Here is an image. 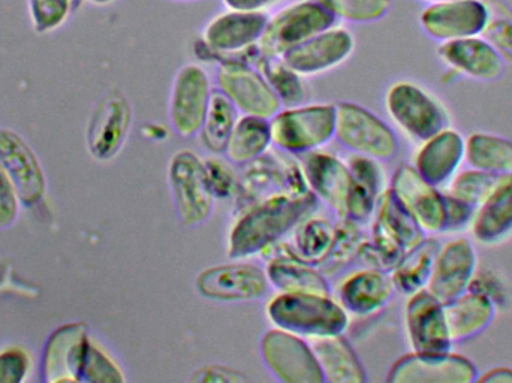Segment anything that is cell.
<instances>
[{
    "instance_id": "cell-40",
    "label": "cell",
    "mask_w": 512,
    "mask_h": 383,
    "mask_svg": "<svg viewBox=\"0 0 512 383\" xmlns=\"http://www.w3.org/2000/svg\"><path fill=\"white\" fill-rule=\"evenodd\" d=\"M496 180L498 177L492 176V174L471 167H463L451 179L444 191L472 207H477L486 198L487 193L492 191Z\"/></svg>"
},
{
    "instance_id": "cell-30",
    "label": "cell",
    "mask_w": 512,
    "mask_h": 383,
    "mask_svg": "<svg viewBox=\"0 0 512 383\" xmlns=\"http://www.w3.org/2000/svg\"><path fill=\"white\" fill-rule=\"evenodd\" d=\"M315 352L324 382L361 383L366 372L360 358L343 334L307 340Z\"/></svg>"
},
{
    "instance_id": "cell-31",
    "label": "cell",
    "mask_w": 512,
    "mask_h": 383,
    "mask_svg": "<svg viewBox=\"0 0 512 383\" xmlns=\"http://www.w3.org/2000/svg\"><path fill=\"white\" fill-rule=\"evenodd\" d=\"M87 342L83 325H68L57 331L45 351V375L54 373L53 382L80 381Z\"/></svg>"
},
{
    "instance_id": "cell-26",
    "label": "cell",
    "mask_w": 512,
    "mask_h": 383,
    "mask_svg": "<svg viewBox=\"0 0 512 383\" xmlns=\"http://www.w3.org/2000/svg\"><path fill=\"white\" fill-rule=\"evenodd\" d=\"M475 244L499 246L512 238V176L498 177L492 191L475 207L468 229Z\"/></svg>"
},
{
    "instance_id": "cell-24",
    "label": "cell",
    "mask_w": 512,
    "mask_h": 383,
    "mask_svg": "<svg viewBox=\"0 0 512 383\" xmlns=\"http://www.w3.org/2000/svg\"><path fill=\"white\" fill-rule=\"evenodd\" d=\"M394 292L390 271L364 267L343 277L334 297L349 316L369 318L387 307Z\"/></svg>"
},
{
    "instance_id": "cell-21",
    "label": "cell",
    "mask_w": 512,
    "mask_h": 383,
    "mask_svg": "<svg viewBox=\"0 0 512 383\" xmlns=\"http://www.w3.org/2000/svg\"><path fill=\"white\" fill-rule=\"evenodd\" d=\"M465 143L466 138L459 129L447 126L418 143L411 165L427 182L445 189L465 167Z\"/></svg>"
},
{
    "instance_id": "cell-35",
    "label": "cell",
    "mask_w": 512,
    "mask_h": 383,
    "mask_svg": "<svg viewBox=\"0 0 512 383\" xmlns=\"http://www.w3.org/2000/svg\"><path fill=\"white\" fill-rule=\"evenodd\" d=\"M439 244L441 240L436 235H427L417 247L400 259L399 264L390 271L397 292L408 297L426 289Z\"/></svg>"
},
{
    "instance_id": "cell-48",
    "label": "cell",
    "mask_w": 512,
    "mask_h": 383,
    "mask_svg": "<svg viewBox=\"0 0 512 383\" xmlns=\"http://www.w3.org/2000/svg\"><path fill=\"white\" fill-rule=\"evenodd\" d=\"M248 381L245 375L237 370L228 369L224 366H207L203 369L195 370L191 376V382H245Z\"/></svg>"
},
{
    "instance_id": "cell-25",
    "label": "cell",
    "mask_w": 512,
    "mask_h": 383,
    "mask_svg": "<svg viewBox=\"0 0 512 383\" xmlns=\"http://www.w3.org/2000/svg\"><path fill=\"white\" fill-rule=\"evenodd\" d=\"M268 15L265 12L230 9L216 15L204 29V44L216 54H239L258 45Z\"/></svg>"
},
{
    "instance_id": "cell-38",
    "label": "cell",
    "mask_w": 512,
    "mask_h": 383,
    "mask_svg": "<svg viewBox=\"0 0 512 383\" xmlns=\"http://www.w3.org/2000/svg\"><path fill=\"white\" fill-rule=\"evenodd\" d=\"M361 223L342 217L336 223V235H334L333 244H331L328 255L324 261L318 265L321 273L325 277H333L339 274L343 268L348 267L358 256L361 244L364 241V232Z\"/></svg>"
},
{
    "instance_id": "cell-41",
    "label": "cell",
    "mask_w": 512,
    "mask_h": 383,
    "mask_svg": "<svg viewBox=\"0 0 512 383\" xmlns=\"http://www.w3.org/2000/svg\"><path fill=\"white\" fill-rule=\"evenodd\" d=\"M83 379L89 382H123L126 378L110 354L99 343L89 339L81 367L80 381Z\"/></svg>"
},
{
    "instance_id": "cell-5",
    "label": "cell",
    "mask_w": 512,
    "mask_h": 383,
    "mask_svg": "<svg viewBox=\"0 0 512 383\" xmlns=\"http://www.w3.org/2000/svg\"><path fill=\"white\" fill-rule=\"evenodd\" d=\"M336 108L331 104L280 108L270 119L271 141L276 149L301 156L322 149L334 138Z\"/></svg>"
},
{
    "instance_id": "cell-19",
    "label": "cell",
    "mask_w": 512,
    "mask_h": 383,
    "mask_svg": "<svg viewBox=\"0 0 512 383\" xmlns=\"http://www.w3.org/2000/svg\"><path fill=\"white\" fill-rule=\"evenodd\" d=\"M354 48V35L346 27L331 26L280 57L301 77H313L339 68L352 56Z\"/></svg>"
},
{
    "instance_id": "cell-22",
    "label": "cell",
    "mask_w": 512,
    "mask_h": 383,
    "mask_svg": "<svg viewBox=\"0 0 512 383\" xmlns=\"http://www.w3.org/2000/svg\"><path fill=\"white\" fill-rule=\"evenodd\" d=\"M132 123L128 99L119 92L105 96L93 111L87 129V149L98 161H111L125 146Z\"/></svg>"
},
{
    "instance_id": "cell-33",
    "label": "cell",
    "mask_w": 512,
    "mask_h": 383,
    "mask_svg": "<svg viewBox=\"0 0 512 383\" xmlns=\"http://www.w3.org/2000/svg\"><path fill=\"white\" fill-rule=\"evenodd\" d=\"M465 165L495 177L512 176V140L490 132L468 135Z\"/></svg>"
},
{
    "instance_id": "cell-14",
    "label": "cell",
    "mask_w": 512,
    "mask_h": 383,
    "mask_svg": "<svg viewBox=\"0 0 512 383\" xmlns=\"http://www.w3.org/2000/svg\"><path fill=\"white\" fill-rule=\"evenodd\" d=\"M388 189L424 234L436 237L444 234V189L427 182L411 164H402L396 168L388 182Z\"/></svg>"
},
{
    "instance_id": "cell-42",
    "label": "cell",
    "mask_w": 512,
    "mask_h": 383,
    "mask_svg": "<svg viewBox=\"0 0 512 383\" xmlns=\"http://www.w3.org/2000/svg\"><path fill=\"white\" fill-rule=\"evenodd\" d=\"M33 29L38 33L59 29L71 14L72 0H27Z\"/></svg>"
},
{
    "instance_id": "cell-8",
    "label": "cell",
    "mask_w": 512,
    "mask_h": 383,
    "mask_svg": "<svg viewBox=\"0 0 512 383\" xmlns=\"http://www.w3.org/2000/svg\"><path fill=\"white\" fill-rule=\"evenodd\" d=\"M310 192L304 182L298 159L289 153L268 150L265 155L245 165L240 177L237 207L240 211L262 199L276 195H301Z\"/></svg>"
},
{
    "instance_id": "cell-46",
    "label": "cell",
    "mask_w": 512,
    "mask_h": 383,
    "mask_svg": "<svg viewBox=\"0 0 512 383\" xmlns=\"http://www.w3.org/2000/svg\"><path fill=\"white\" fill-rule=\"evenodd\" d=\"M30 373V358L26 351L9 348L0 351V382H20Z\"/></svg>"
},
{
    "instance_id": "cell-28",
    "label": "cell",
    "mask_w": 512,
    "mask_h": 383,
    "mask_svg": "<svg viewBox=\"0 0 512 383\" xmlns=\"http://www.w3.org/2000/svg\"><path fill=\"white\" fill-rule=\"evenodd\" d=\"M262 255L267 258L264 270L270 288L277 292L331 294L330 283L321 270L316 265L295 258L282 240Z\"/></svg>"
},
{
    "instance_id": "cell-49",
    "label": "cell",
    "mask_w": 512,
    "mask_h": 383,
    "mask_svg": "<svg viewBox=\"0 0 512 383\" xmlns=\"http://www.w3.org/2000/svg\"><path fill=\"white\" fill-rule=\"evenodd\" d=\"M224 2L228 8L237 9V11L265 12V9L279 0H224Z\"/></svg>"
},
{
    "instance_id": "cell-50",
    "label": "cell",
    "mask_w": 512,
    "mask_h": 383,
    "mask_svg": "<svg viewBox=\"0 0 512 383\" xmlns=\"http://www.w3.org/2000/svg\"><path fill=\"white\" fill-rule=\"evenodd\" d=\"M481 383H512V369L498 366L486 370L483 375H478L477 381Z\"/></svg>"
},
{
    "instance_id": "cell-45",
    "label": "cell",
    "mask_w": 512,
    "mask_h": 383,
    "mask_svg": "<svg viewBox=\"0 0 512 383\" xmlns=\"http://www.w3.org/2000/svg\"><path fill=\"white\" fill-rule=\"evenodd\" d=\"M474 211L475 207L472 205L445 192V228L442 235L451 237V235H462L463 232L468 231Z\"/></svg>"
},
{
    "instance_id": "cell-37",
    "label": "cell",
    "mask_w": 512,
    "mask_h": 383,
    "mask_svg": "<svg viewBox=\"0 0 512 383\" xmlns=\"http://www.w3.org/2000/svg\"><path fill=\"white\" fill-rule=\"evenodd\" d=\"M255 68L264 75L273 92L279 98L282 108L297 107L304 104L307 89L304 86V77L289 68L282 57L264 56L259 53L256 57Z\"/></svg>"
},
{
    "instance_id": "cell-16",
    "label": "cell",
    "mask_w": 512,
    "mask_h": 383,
    "mask_svg": "<svg viewBox=\"0 0 512 383\" xmlns=\"http://www.w3.org/2000/svg\"><path fill=\"white\" fill-rule=\"evenodd\" d=\"M212 92L206 69L197 63L182 66L174 75L168 116L179 137L191 138L200 132Z\"/></svg>"
},
{
    "instance_id": "cell-52",
    "label": "cell",
    "mask_w": 512,
    "mask_h": 383,
    "mask_svg": "<svg viewBox=\"0 0 512 383\" xmlns=\"http://www.w3.org/2000/svg\"><path fill=\"white\" fill-rule=\"evenodd\" d=\"M426 3L441 2V0H423Z\"/></svg>"
},
{
    "instance_id": "cell-53",
    "label": "cell",
    "mask_w": 512,
    "mask_h": 383,
    "mask_svg": "<svg viewBox=\"0 0 512 383\" xmlns=\"http://www.w3.org/2000/svg\"><path fill=\"white\" fill-rule=\"evenodd\" d=\"M511 15H512V9H511Z\"/></svg>"
},
{
    "instance_id": "cell-20",
    "label": "cell",
    "mask_w": 512,
    "mask_h": 383,
    "mask_svg": "<svg viewBox=\"0 0 512 383\" xmlns=\"http://www.w3.org/2000/svg\"><path fill=\"white\" fill-rule=\"evenodd\" d=\"M307 189L339 219L346 217L352 176L345 161L321 149L298 159Z\"/></svg>"
},
{
    "instance_id": "cell-29",
    "label": "cell",
    "mask_w": 512,
    "mask_h": 383,
    "mask_svg": "<svg viewBox=\"0 0 512 383\" xmlns=\"http://www.w3.org/2000/svg\"><path fill=\"white\" fill-rule=\"evenodd\" d=\"M496 313L495 301L474 289L445 304L448 330L454 345L483 334L495 321Z\"/></svg>"
},
{
    "instance_id": "cell-11",
    "label": "cell",
    "mask_w": 512,
    "mask_h": 383,
    "mask_svg": "<svg viewBox=\"0 0 512 383\" xmlns=\"http://www.w3.org/2000/svg\"><path fill=\"white\" fill-rule=\"evenodd\" d=\"M480 270L477 244L466 235H451L441 241L426 289L441 303H450L469 291Z\"/></svg>"
},
{
    "instance_id": "cell-39",
    "label": "cell",
    "mask_w": 512,
    "mask_h": 383,
    "mask_svg": "<svg viewBox=\"0 0 512 383\" xmlns=\"http://www.w3.org/2000/svg\"><path fill=\"white\" fill-rule=\"evenodd\" d=\"M334 18L370 23L381 20L391 8V0H316Z\"/></svg>"
},
{
    "instance_id": "cell-6",
    "label": "cell",
    "mask_w": 512,
    "mask_h": 383,
    "mask_svg": "<svg viewBox=\"0 0 512 383\" xmlns=\"http://www.w3.org/2000/svg\"><path fill=\"white\" fill-rule=\"evenodd\" d=\"M168 185L177 219L186 228H197L212 216L215 195L209 185L206 164L192 150H179L168 164Z\"/></svg>"
},
{
    "instance_id": "cell-47",
    "label": "cell",
    "mask_w": 512,
    "mask_h": 383,
    "mask_svg": "<svg viewBox=\"0 0 512 383\" xmlns=\"http://www.w3.org/2000/svg\"><path fill=\"white\" fill-rule=\"evenodd\" d=\"M20 202V196L11 180L0 170V229L8 228L15 222Z\"/></svg>"
},
{
    "instance_id": "cell-32",
    "label": "cell",
    "mask_w": 512,
    "mask_h": 383,
    "mask_svg": "<svg viewBox=\"0 0 512 383\" xmlns=\"http://www.w3.org/2000/svg\"><path fill=\"white\" fill-rule=\"evenodd\" d=\"M334 235H336V223L331 222L328 217L316 216L312 213L304 217L289 232V241L286 246L295 258L318 267L328 255Z\"/></svg>"
},
{
    "instance_id": "cell-51",
    "label": "cell",
    "mask_w": 512,
    "mask_h": 383,
    "mask_svg": "<svg viewBox=\"0 0 512 383\" xmlns=\"http://www.w3.org/2000/svg\"><path fill=\"white\" fill-rule=\"evenodd\" d=\"M93 3H99V5H105V3L113 2V0H90Z\"/></svg>"
},
{
    "instance_id": "cell-4",
    "label": "cell",
    "mask_w": 512,
    "mask_h": 383,
    "mask_svg": "<svg viewBox=\"0 0 512 383\" xmlns=\"http://www.w3.org/2000/svg\"><path fill=\"white\" fill-rule=\"evenodd\" d=\"M384 104L397 131L415 144L451 125L444 102L415 81H394L385 93Z\"/></svg>"
},
{
    "instance_id": "cell-1",
    "label": "cell",
    "mask_w": 512,
    "mask_h": 383,
    "mask_svg": "<svg viewBox=\"0 0 512 383\" xmlns=\"http://www.w3.org/2000/svg\"><path fill=\"white\" fill-rule=\"evenodd\" d=\"M318 199L312 192L276 195L240 211L227 240L230 259H248L286 237L298 222L315 211Z\"/></svg>"
},
{
    "instance_id": "cell-36",
    "label": "cell",
    "mask_w": 512,
    "mask_h": 383,
    "mask_svg": "<svg viewBox=\"0 0 512 383\" xmlns=\"http://www.w3.org/2000/svg\"><path fill=\"white\" fill-rule=\"evenodd\" d=\"M239 117L236 107L219 90H213L203 126L198 132L204 149L212 155H222Z\"/></svg>"
},
{
    "instance_id": "cell-44",
    "label": "cell",
    "mask_w": 512,
    "mask_h": 383,
    "mask_svg": "<svg viewBox=\"0 0 512 383\" xmlns=\"http://www.w3.org/2000/svg\"><path fill=\"white\" fill-rule=\"evenodd\" d=\"M484 38L493 45L505 62L512 63V15L511 12H496L492 8V17L483 33Z\"/></svg>"
},
{
    "instance_id": "cell-12",
    "label": "cell",
    "mask_w": 512,
    "mask_h": 383,
    "mask_svg": "<svg viewBox=\"0 0 512 383\" xmlns=\"http://www.w3.org/2000/svg\"><path fill=\"white\" fill-rule=\"evenodd\" d=\"M195 289L201 297L216 303H252L267 295L270 283L264 268L233 259L200 271Z\"/></svg>"
},
{
    "instance_id": "cell-17",
    "label": "cell",
    "mask_w": 512,
    "mask_h": 383,
    "mask_svg": "<svg viewBox=\"0 0 512 383\" xmlns=\"http://www.w3.org/2000/svg\"><path fill=\"white\" fill-rule=\"evenodd\" d=\"M478 369L465 355L447 352H409L394 361L388 372L391 383H472Z\"/></svg>"
},
{
    "instance_id": "cell-3",
    "label": "cell",
    "mask_w": 512,
    "mask_h": 383,
    "mask_svg": "<svg viewBox=\"0 0 512 383\" xmlns=\"http://www.w3.org/2000/svg\"><path fill=\"white\" fill-rule=\"evenodd\" d=\"M427 235L399 204L390 189L382 193L372 219L370 240H364L358 258L366 267L391 271L400 259Z\"/></svg>"
},
{
    "instance_id": "cell-13",
    "label": "cell",
    "mask_w": 512,
    "mask_h": 383,
    "mask_svg": "<svg viewBox=\"0 0 512 383\" xmlns=\"http://www.w3.org/2000/svg\"><path fill=\"white\" fill-rule=\"evenodd\" d=\"M218 90L236 107L240 116L270 120L282 108L264 75L240 60H225L216 71Z\"/></svg>"
},
{
    "instance_id": "cell-43",
    "label": "cell",
    "mask_w": 512,
    "mask_h": 383,
    "mask_svg": "<svg viewBox=\"0 0 512 383\" xmlns=\"http://www.w3.org/2000/svg\"><path fill=\"white\" fill-rule=\"evenodd\" d=\"M210 189L216 199L236 198L239 193L240 179L230 165L221 159L210 158L204 161Z\"/></svg>"
},
{
    "instance_id": "cell-18",
    "label": "cell",
    "mask_w": 512,
    "mask_h": 383,
    "mask_svg": "<svg viewBox=\"0 0 512 383\" xmlns=\"http://www.w3.org/2000/svg\"><path fill=\"white\" fill-rule=\"evenodd\" d=\"M403 312L406 340L412 352H447L454 348L445 304L427 289L408 295Z\"/></svg>"
},
{
    "instance_id": "cell-9",
    "label": "cell",
    "mask_w": 512,
    "mask_h": 383,
    "mask_svg": "<svg viewBox=\"0 0 512 383\" xmlns=\"http://www.w3.org/2000/svg\"><path fill=\"white\" fill-rule=\"evenodd\" d=\"M334 23L336 18L316 0L292 3L273 17H268L267 26L258 42L259 53L280 57L322 30L334 26Z\"/></svg>"
},
{
    "instance_id": "cell-27",
    "label": "cell",
    "mask_w": 512,
    "mask_h": 383,
    "mask_svg": "<svg viewBox=\"0 0 512 383\" xmlns=\"http://www.w3.org/2000/svg\"><path fill=\"white\" fill-rule=\"evenodd\" d=\"M0 170L8 176L21 202L33 205L44 196L45 176L30 147L12 131H0Z\"/></svg>"
},
{
    "instance_id": "cell-15",
    "label": "cell",
    "mask_w": 512,
    "mask_h": 383,
    "mask_svg": "<svg viewBox=\"0 0 512 383\" xmlns=\"http://www.w3.org/2000/svg\"><path fill=\"white\" fill-rule=\"evenodd\" d=\"M492 17L486 0H441L427 3L420 14V26L433 41L448 42L483 35Z\"/></svg>"
},
{
    "instance_id": "cell-7",
    "label": "cell",
    "mask_w": 512,
    "mask_h": 383,
    "mask_svg": "<svg viewBox=\"0 0 512 383\" xmlns=\"http://www.w3.org/2000/svg\"><path fill=\"white\" fill-rule=\"evenodd\" d=\"M334 138L349 152L378 161H391L399 152L396 132L381 117L355 102H339Z\"/></svg>"
},
{
    "instance_id": "cell-23",
    "label": "cell",
    "mask_w": 512,
    "mask_h": 383,
    "mask_svg": "<svg viewBox=\"0 0 512 383\" xmlns=\"http://www.w3.org/2000/svg\"><path fill=\"white\" fill-rule=\"evenodd\" d=\"M438 56L450 72L469 80L492 83L504 74L505 60L483 35L442 42Z\"/></svg>"
},
{
    "instance_id": "cell-34",
    "label": "cell",
    "mask_w": 512,
    "mask_h": 383,
    "mask_svg": "<svg viewBox=\"0 0 512 383\" xmlns=\"http://www.w3.org/2000/svg\"><path fill=\"white\" fill-rule=\"evenodd\" d=\"M271 141L270 120L255 116H240L231 132L224 155L239 167L251 164L268 152Z\"/></svg>"
},
{
    "instance_id": "cell-10",
    "label": "cell",
    "mask_w": 512,
    "mask_h": 383,
    "mask_svg": "<svg viewBox=\"0 0 512 383\" xmlns=\"http://www.w3.org/2000/svg\"><path fill=\"white\" fill-rule=\"evenodd\" d=\"M262 364L276 381L324 383L312 346L303 337L270 328L259 340Z\"/></svg>"
},
{
    "instance_id": "cell-2",
    "label": "cell",
    "mask_w": 512,
    "mask_h": 383,
    "mask_svg": "<svg viewBox=\"0 0 512 383\" xmlns=\"http://www.w3.org/2000/svg\"><path fill=\"white\" fill-rule=\"evenodd\" d=\"M265 315L273 327L306 340L345 334L351 322L336 297L316 292H277Z\"/></svg>"
}]
</instances>
